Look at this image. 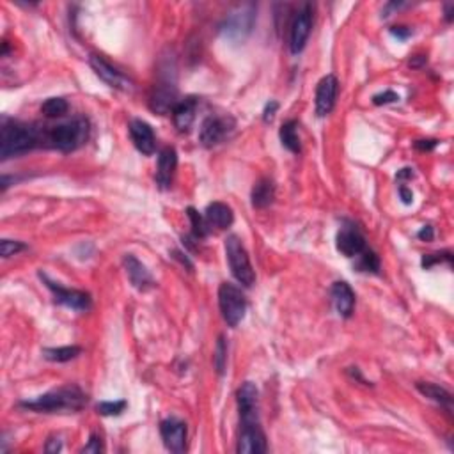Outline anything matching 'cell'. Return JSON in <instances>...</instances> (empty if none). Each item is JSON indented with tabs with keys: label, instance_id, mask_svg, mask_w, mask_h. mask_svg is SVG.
Returning a JSON list of instances; mask_svg holds the SVG:
<instances>
[{
	"label": "cell",
	"instance_id": "obj_36",
	"mask_svg": "<svg viewBox=\"0 0 454 454\" xmlns=\"http://www.w3.org/2000/svg\"><path fill=\"white\" fill-rule=\"evenodd\" d=\"M279 110V103H277L275 99H270L266 107L263 110V121L264 123H272L273 117H275V112Z\"/></svg>",
	"mask_w": 454,
	"mask_h": 454
},
{
	"label": "cell",
	"instance_id": "obj_2",
	"mask_svg": "<svg viewBox=\"0 0 454 454\" xmlns=\"http://www.w3.org/2000/svg\"><path fill=\"white\" fill-rule=\"evenodd\" d=\"M87 405V394L77 385L54 388L32 401H21L20 406L37 413H61L79 412Z\"/></svg>",
	"mask_w": 454,
	"mask_h": 454
},
{
	"label": "cell",
	"instance_id": "obj_38",
	"mask_svg": "<svg viewBox=\"0 0 454 454\" xmlns=\"http://www.w3.org/2000/svg\"><path fill=\"white\" fill-rule=\"evenodd\" d=\"M391 34H393L394 37H397V39H408V37L412 36V29L399 25V27H391Z\"/></svg>",
	"mask_w": 454,
	"mask_h": 454
},
{
	"label": "cell",
	"instance_id": "obj_39",
	"mask_svg": "<svg viewBox=\"0 0 454 454\" xmlns=\"http://www.w3.org/2000/svg\"><path fill=\"white\" fill-rule=\"evenodd\" d=\"M408 6L410 4H405V2H388L382 12H385L384 18H387V17H391V11H399L401 8H408Z\"/></svg>",
	"mask_w": 454,
	"mask_h": 454
},
{
	"label": "cell",
	"instance_id": "obj_28",
	"mask_svg": "<svg viewBox=\"0 0 454 454\" xmlns=\"http://www.w3.org/2000/svg\"><path fill=\"white\" fill-rule=\"evenodd\" d=\"M357 268H359L360 272L378 273L380 272V257L376 256V252H373L371 248H366L359 256Z\"/></svg>",
	"mask_w": 454,
	"mask_h": 454
},
{
	"label": "cell",
	"instance_id": "obj_4",
	"mask_svg": "<svg viewBox=\"0 0 454 454\" xmlns=\"http://www.w3.org/2000/svg\"><path fill=\"white\" fill-rule=\"evenodd\" d=\"M226 256L229 268H231L233 277L245 288H250L256 282V273L250 264L247 250H245L241 239L236 235L227 236L226 239Z\"/></svg>",
	"mask_w": 454,
	"mask_h": 454
},
{
	"label": "cell",
	"instance_id": "obj_26",
	"mask_svg": "<svg viewBox=\"0 0 454 454\" xmlns=\"http://www.w3.org/2000/svg\"><path fill=\"white\" fill-rule=\"evenodd\" d=\"M82 353L80 346H59V348H43V357L50 362H70Z\"/></svg>",
	"mask_w": 454,
	"mask_h": 454
},
{
	"label": "cell",
	"instance_id": "obj_30",
	"mask_svg": "<svg viewBox=\"0 0 454 454\" xmlns=\"http://www.w3.org/2000/svg\"><path fill=\"white\" fill-rule=\"evenodd\" d=\"M128 403L124 399L119 401H101L98 403L96 410H98L99 415H107V417H114V415H121V413L126 410Z\"/></svg>",
	"mask_w": 454,
	"mask_h": 454
},
{
	"label": "cell",
	"instance_id": "obj_5",
	"mask_svg": "<svg viewBox=\"0 0 454 454\" xmlns=\"http://www.w3.org/2000/svg\"><path fill=\"white\" fill-rule=\"evenodd\" d=\"M254 23H256V6H238L235 11L227 14L224 23L220 25V32H222V36L226 37V39H229V41H245L248 34L252 32V29H254Z\"/></svg>",
	"mask_w": 454,
	"mask_h": 454
},
{
	"label": "cell",
	"instance_id": "obj_11",
	"mask_svg": "<svg viewBox=\"0 0 454 454\" xmlns=\"http://www.w3.org/2000/svg\"><path fill=\"white\" fill-rule=\"evenodd\" d=\"M239 412V424H261L259 422V394L256 385L245 382L236 393Z\"/></svg>",
	"mask_w": 454,
	"mask_h": 454
},
{
	"label": "cell",
	"instance_id": "obj_24",
	"mask_svg": "<svg viewBox=\"0 0 454 454\" xmlns=\"http://www.w3.org/2000/svg\"><path fill=\"white\" fill-rule=\"evenodd\" d=\"M417 391L422 394V396L428 397V399L435 401V403H438L440 406H444L447 412L453 410V396H451L449 391H446V388L440 387V385L428 384V382H419Z\"/></svg>",
	"mask_w": 454,
	"mask_h": 454
},
{
	"label": "cell",
	"instance_id": "obj_18",
	"mask_svg": "<svg viewBox=\"0 0 454 454\" xmlns=\"http://www.w3.org/2000/svg\"><path fill=\"white\" fill-rule=\"evenodd\" d=\"M123 266L124 270H126V275H128L130 282H132V286L135 289H139V291H148V289H151L155 286L153 277H151L149 270L146 268L144 264L137 259L133 254H124Z\"/></svg>",
	"mask_w": 454,
	"mask_h": 454
},
{
	"label": "cell",
	"instance_id": "obj_33",
	"mask_svg": "<svg viewBox=\"0 0 454 454\" xmlns=\"http://www.w3.org/2000/svg\"><path fill=\"white\" fill-rule=\"evenodd\" d=\"M442 261H447V263L451 264V261H453L451 252H437V254H428V256L422 257V266H424V268H431L433 264L442 263Z\"/></svg>",
	"mask_w": 454,
	"mask_h": 454
},
{
	"label": "cell",
	"instance_id": "obj_34",
	"mask_svg": "<svg viewBox=\"0 0 454 454\" xmlns=\"http://www.w3.org/2000/svg\"><path fill=\"white\" fill-rule=\"evenodd\" d=\"M103 451H105V447H103V442H101V437L92 433L91 438H89V442H87V446H83L80 453L99 454V453H103Z\"/></svg>",
	"mask_w": 454,
	"mask_h": 454
},
{
	"label": "cell",
	"instance_id": "obj_35",
	"mask_svg": "<svg viewBox=\"0 0 454 454\" xmlns=\"http://www.w3.org/2000/svg\"><path fill=\"white\" fill-rule=\"evenodd\" d=\"M399 99V96L396 95L394 91H385V92H380V95H375L373 96V103L375 105H387V103H394V101H397Z\"/></svg>",
	"mask_w": 454,
	"mask_h": 454
},
{
	"label": "cell",
	"instance_id": "obj_41",
	"mask_svg": "<svg viewBox=\"0 0 454 454\" xmlns=\"http://www.w3.org/2000/svg\"><path fill=\"white\" fill-rule=\"evenodd\" d=\"M399 197H401V201H403V203H405V204H412V201H413L412 190H410L408 186H405V185H401L399 186Z\"/></svg>",
	"mask_w": 454,
	"mask_h": 454
},
{
	"label": "cell",
	"instance_id": "obj_20",
	"mask_svg": "<svg viewBox=\"0 0 454 454\" xmlns=\"http://www.w3.org/2000/svg\"><path fill=\"white\" fill-rule=\"evenodd\" d=\"M195 112H197V98L186 96V98L179 99L172 110L174 126L178 128V132L185 133L192 128L195 121Z\"/></svg>",
	"mask_w": 454,
	"mask_h": 454
},
{
	"label": "cell",
	"instance_id": "obj_29",
	"mask_svg": "<svg viewBox=\"0 0 454 454\" xmlns=\"http://www.w3.org/2000/svg\"><path fill=\"white\" fill-rule=\"evenodd\" d=\"M186 215H188V219H190L192 222V233H194L195 238H206L208 233H210L206 219H204L203 215H199V211H195L194 208H188V210H186Z\"/></svg>",
	"mask_w": 454,
	"mask_h": 454
},
{
	"label": "cell",
	"instance_id": "obj_7",
	"mask_svg": "<svg viewBox=\"0 0 454 454\" xmlns=\"http://www.w3.org/2000/svg\"><path fill=\"white\" fill-rule=\"evenodd\" d=\"M313 30V4H304L295 12L291 25H289V50L291 54H300L309 41Z\"/></svg>",
	"mask_w": 454,
	"mask_h": 454
},
{
	"label": "cell",
	"instance_id": "obj_1",
	"mask_svg": "<svg viewBox=\"0 0 454 454\" xmlns=\"http://www.w3.org/2000/svg\"><path fill=\"white\" fill-rule=\"evenodd\" d=\"M37 146H45V126L41 128L37 124H25L20 121H2V128H0L2 160L29 153Z\"/></svg>",
	"mask_w": 454,
	"mask_h": 454
},
{
	"label": "cell",
	"instance_id": "obj_40",
	"mask_svg": "<svg viewBox=\"0 0 454 454\" xmlns=\"http://www.w3.org/2000/svg\"><path fill=\"white\" fill-rule=\"evenodd\" d=\"M433 236H435V233H433V227L431 226H424L421 231L417 233V238L422 239V241H431Z\"/></svg>",
	"mask_w": 454,
	"mask_h": 454
},
{
	"label": "cell",
	"instance_id": "obj_22",
	"mask_svg": "<svg viewBox=\"0 0 454 454\" xmlns=\"http://www.w3.org/2000/svg\"><path fill=\"white\" fill-rule=\"evenodd\" d=\"M204 219H206L208 227H215L219 231H224L227 227H231L233 222H235L233 210L224 203L208 204L206 211H204Z\"/></svg>",
	"mask_w": 454,
	"mask_h": 454
},
{
	"label": "cell",
	"instance_id": "obj_37",
	"mask_svg": "<svg viewBox=\"0 0 454 454\" xmlns=\"http://www.w3.org/2000/svg\"><path fill=\"white\" fill-rule=\"evenodd\" d=\"M62 449V442L61 438H55V437H50L48 440H46V446H45V451L50 454H55L59 453V451Z\"/></svg>",
	"mask_w": 454,
	"mask_h": 454
},
{
	"label": "cell",
	"instance_id": "obj_45",
	"mask_svg": "<svg viewBox=\"0 0 454 454\" xmlns=\"http://www.w3.org/2000/svg\"><path fill=\"white\" fill-rule=\"evenodd\" d=\"M444 9H446V21H451V20H453V9H454V4H446V6H444Z\"/></svg>",
	"mask_w": 454,
	"mask_h": 454
},
{
	"label": "cell",
	"instance_id": "obj_19",
	"mask_svg": "<svg viewBox=\"0 0 454 454\" xmlns=\"http://www.w3.org/2000/svg\"><path fill=\"white\" fill-rule=\"evenodd\" d=\"M330 297L334 302V307L341 318H350L355 309V293L350 288V284L344 281H337L332 284Z\"/></svg>",
	"mask_w": 454,
	"mask_h": 454
},
{
	"label": "cell",
	"instance_id": "obj_25",
	"mask_svg": "<svg viewBox=\"0 0 454 454\" xmlns=\"http://www.w3.org/2000/svg\"><path fill=\"white\" fill-rule=\"evenodd\" d=\"M298 124L297 121H286L284 124L279 130V137H281V142L288 151L291 153H300L302 151V142L300 137H298Z\"/></svg>",
	"mask_w": 454,
	"mask_h": 454
},
{
	"label": "cell",
	"instance_id": "obj_14",
	"mask_svg": "<svg viewBox=\"0 0 454 454\" xmlns=\"http://www.w3.org/2000/svg\"><path fill=\"white\" fill-rule=\"evenodd\" d=\"M266 437L261 424H239V437L236 451L239 454H263L266 453Z\"/></svg>",
	"mask_w": 454,
	"mask_h": 454
},
{
	"label": "cell",
	"instance_id": "obj_27",
	"mask_svg": "<svg viewBox=\"0 0 454 454\" xmlns=\"http://www.w3.org/2000/svg\"><path fill=\"white\" fill-rule=\"evenodd\" d=\"M68 110H70V105L64 98H48L41 105L43 116L46 117H62L68 114Z\"/></svg>",
	"mask_w": 454,
	"mask_h": 454
},
{
	"label": "cell",
	"instance_id": "obj_44",
	"mask_svg": "<svg viewBox=\"0 0 454 454\" xmlns=\"http://www.w3.org/2000/svg\"><path fill=\"white\" fill-rule=\"evenodd\" d=\"M410 178H413V170L408 169V167H406V169H401L399 172H397V179H410Z\"/></svg>",
	"mask_w": 454,
	"mask_h": 454
},
{
	"label": "cell",
	"instance_id": "obj_13",
	"mask_svg": "<svg viewBox=\"0 0 454 454\" xmlns=\"http://www.w3.org/2000/svg\"><path fill=\"white\" fill-rule=\"evenodd\" d=\"M335 247L344 257H359L368 248V245H366V238L359 231V227L353 224H346L339 229Z\"/></svg>",
	"mask_w": 454,
	"mask_h": 454
},
{
	"label": "cell",
	"instance_id": "obj_12",
	"mask_svg": "<svg viewBox=\"0 0 454 454\" xmlns=\"http://www.w3.org/2000/svg\"><path fill=\"white\" fill-rule=\"evenodd\" d=\"M161 440L166 444L170 453L181 454L186 451V440H188V430L186 424L178 417H169L161 421L160 424Z\"/></svg>",
	"mask_w": 454,
	"mask_h": 454
},
{
	"label": "cell",
	"instance_id": "obj_9",
	"mask_svg": "<svg viewBox=\"0 0 454 454\" xmlns=\"http://www.w3.org/2000/svg\"><path fill=\"white\" fill-rule=\"evenodd\" d=\"M39 277H41V281L46 284V288L54 293L57 304L68 307V309L79 310V313H86V310L91 309L92 302H91V295L89 293H86V291H79V289L62 288V286L57 284V282L50 281L45 273H39Z\"/></svg>",
	"mask_w": 454,
	"mask_h": 454
},
{
	"label": "cell",
	"instance_id": "obj_23",
	"mask_svg": "<svg viewBox=\"0 0 454 454\" xmlns=\"http://www.w3.org/2000/svg\"><path fill=\"white\" fill-rule=\"evenodd\" d=\"M252 206L257 208V210H263V208H268L275 199V185H273L272 179L263 178L254 185L252 188Z\"/></svg>",
	"mask_w": 454,
	"mask_h": 454
},
{
	"label": "cell",
	"instance_id": "obj_21",
	"mask_svg": "<svg viewBox=\"0 0 454 454\" xmlns=\"http://www.w3.org/2000/svg\"><path fill=\"white\" fill-rule=\"evenodd\" d=\"M178 167V153L174 148L161 149L158 155V166H157V183L161 188H169L172 183L174 172Z\"/></svg>",
	"mask_w": 454,
	"mask_h": 454
},
{
	"label": "cell",
	"instance_id": "obj_16",
	"mask_svg": "<svg viewBox=\"0 0 454 454\" xmlns=\"http://www.w3.org/2000/svg\"><path fill=\"white\" fill-rule=\"evenodd\" d=\"M178 91L176 86L170 82H164L155 86L153 92L149 96V108L157 114H172L174 107L178 105Z\"/></svg>",
	"mask_w": 454,
	"mask_h": 454
},
{
	"label": "cell",
	"instance_id": "obj_6",
	"mask_svg": "<svg viewBox=\"0 0 454 454\" xmlns=\"http://www.w3.org/2000/svg\"><path fill=\"white\" fill-rule=\"evenodd\" d=\"M219 306L222 313L224 322L229 326H238L244 322L245 313H247V298L241 293V289L236 286L224 282L219 288Z\"/></svg>",
	"mask_w": 454,
	"mask_h": 454
},
{
	"label": "cell",
	"instance_id": "obj_10",
	"mask_svg": "<svg viewBox=\"0 0 454 454\" xmlns=\"http://www.w3.org/2000/svg\"><path fill=\"white\" fill-rule=\"evenodd\" d=\"M89 64H91V68L95 70V73L98 75L99 79L103 80V82L107 83L108 87H112V89H117V91H124V92H128L133 89L132 80H130L123 71L117 70L114 64H110L103 55L92 54L91 57H89Z\"/></svg>",
	"mask_w": 454,
	"mask_h": 454
},
{
	"label": "cell",
	"instance_id": "obj_31",
	"mask_svg": "<svg viewBox=\"0 0 454 454\" xmlns=\"http://www.w3.org/2000/svg\"><path fill=\"white\" fill-rule=\"evenodd\" d=\"M213 362H215L217 373H219V375H222L224 369H226V362H227V344H226V339H224L222 335H220L219 343H217Z\"/></svg>",
	"mask_w": 454,
	"mask_h": 454
},
{
	"label": "cell",
	"instance_id": "obj_32",
	"mask_svg": "<svg viewBox=\"0 0 454 454\" xmlns=\"http://www.w3.org/2000/svg\"><path fill=\"white\" fill-rule=\"evenodd\" d=\"M21 250H25V245L21 244V241H12V239H2V241H0V254H2V257H6V259Z\"/></svg>",
	"mask_w": 454,
	"mask_h": 454
},
{
	"label": "cell",
	"instance_id": "obj_8",
	"mask_svg": "<svg viewBox=\"0 0 454 454\" xmlns=\"http://www.w3.org/2000/svg\"><path fill=\"white\" fill-rule=\"evenodd\" d=\"M236 123L231 116H208L199 130V142L204 148H213L231 135Z\"/></svg>",
	"mask_w": 454,
	"mask_h": 454
},
{
	"label": "cell",
	"instance_id": "obj_43",
	"mask_svg": "<svg viewBox=\"0 0 454 454\" xmlns=\"http://www.w3.org/2000/svg\"><path fill=\"white\" fill-rule=\"evenodd\" d=\"M424 62H426L424 55H413V57L410 59V68H419L422 66Z\"/></svg>",
	"mask_w": 454,
	"mask_h": 454
},
{
	"label": "cell",
	"instance_id": "obj_17",
	"mask_svg": "<svg viewBox=\"0 0 454 454\" xmlns=\"http://www.w3.org/2000/svg\"><path fill=\"white\" fill-rule=\"evenodd\" d=\"M130 137H132L133 146L146 157L157 151V137H155L153 128L146 121L133 119L130 123Z\"/></svg>",
	"mask_w": 454,
	"mask_h": 454
},
{
	"label": "cell",
	"instance_id": "obj_42",
	"mask_svg": "<svg viewBox=\"0 0 454 454\" xmlns=\"http://www.w3.org/2000/svg\"><path fill=\"white\" fill-rule=\"evenodd\" d=\"M437 144H438L437 141H433V139H428V141L415 142V148L421 149V151H431V149H433Z\"/></svg>",
	"mask_w": 454,
	"mask_h": 454
},
{
	"label": "cell",
	"instance_id": "obj_3",
	"mask_svg": "<svg viewBox=\"0 0 454 454\" xmlns=\"http://www.w3.org/2000/svg\"><path fill=\"white\" fill-rule=\"evenodd\" d=\"M89 133H91L89 121L86 117H75L68 123L45 128V146L59 149L62 153H71L86 144Z\"/></svg>",
	"mask_w": 454,
	"mask_h": 454
},
{
	"label": "cell",
	"instance_id": "obj_15",
	"mask_svg": "<svg viewBox=\"0 0 454 454\" xmlns=\"http://www.w3.org/2000/svg\"><path fill=\"white\" fill-rule=\"evenodd\" d=\"M337 91L339 82L334 75H326V77L319 80L318 87H316V114L319 117L328 116L334 110Z\"/></svg>",
	"mask_w": 454,
	"mask_h": 454
}]
</instances>
